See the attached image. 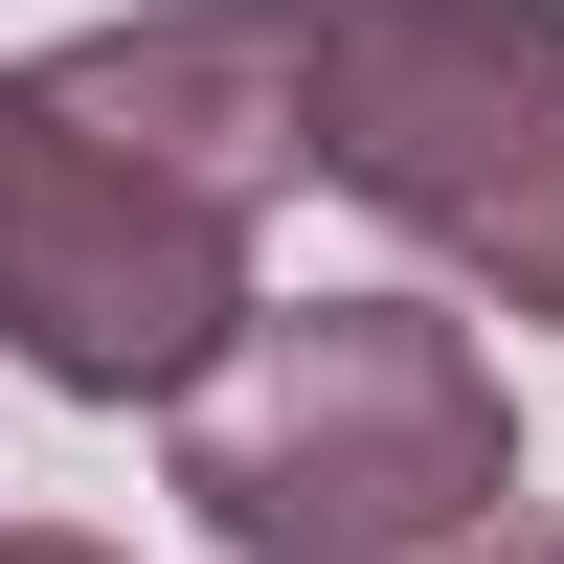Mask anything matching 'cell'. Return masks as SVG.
<instances>
[{"label":"cell","mask_w":564,"mask_h":564,"mask_svg":"<svg viewBox=\"0 0 564 564\" xmlns=\"http://www.w3.org/2000/svg\"><path fill=\"white\" fill-rule=\"evenodd\" d=\"M159 452H181V520L249 564H339V542L520 497V406H497L475 316L430 294H249L226 361L159 406Z\"/></svg>","instance_id":"6da1fadb"},{"label":"cell","mask_w":564,"mask_h":564,"mask_svg":"<svg viewBox=\"0 0 564 564\" xmlns=\"http://www.w3.org/2000/svg\"><path fill=\"white\" fill-rule=\"evenodd\" d=\"M294 181L564 316V0H294Z\"/></svg>","instance_id":"7a4b0ae2"},{"label":"cell","mask_w":564,"mask_h":564,"mask_svg":"<svg viewBox=\"0 0 564 564\" xmlns=\"http://www.w3.org/2000/svg\"><path fill=\"white\" fill-rule=\"evenodd\" d=\"M249 316V204L159 181L113 113H68L45 68H0V339L68 406H181Z\"/></svg>","instance_id":"3957f363"},{"label":"cell","mask_w":564,"mask_h":564,"mask_svg":"<svg viewBox=\"0 0 564 564\" xmlns=\"http://www.w3.org/2000/svg\"><path fill=\"white\" fill-rule=\"evenodd\" d=\"M45 90L113 113L159 181H204V204H249V226H271V181H294V0H159V23H90V45H45Z\"/></svg>","instance_id":"277c9868"},{"label":"cell","mask_w":564,"mask_h":564,"mask_svg":"<svg viewBox=\"0 0 564 564\" xmlns=\"http://www.w3.org/2000/svg\"><path fill=\"white\" fill-rule=\"evenodd\" d=\"M339 564H564L542 497H475V520H406V542H339Z\"/></svg>","instance_id":"5b68a950"},{"label":"cell","mask_w":564,"mask_h":564,"mask_svg":"<svg viewBox=\"0 0 564 564\" xmlns=\"http://www.w3.org/2000/svg\"><path fill=\"white\" fill-rule=\"evenodd\" d=\"M0 564H113V542H68V520H0Z\"/></svg>","instance_id":"8992f818"}]
</instances>
